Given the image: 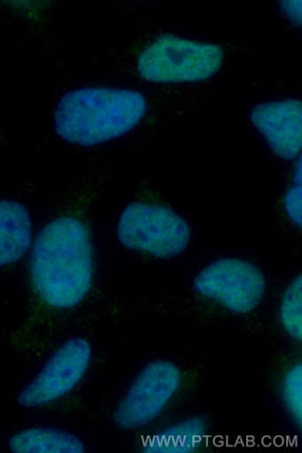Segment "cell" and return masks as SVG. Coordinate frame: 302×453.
<instances>
[{
	"instance_id": "cell-7",
	"label": "cell",
	"mask_w": 302,
	"mask_h": 453,
	"mask_svg": "<svg viewBox=\"0 0 302 453\" xmlns=\"http://www.w3.org/2000/svg\"><path fill=\"white\" fill-rule=\"evenodd\" d=\"M182 383V372L174 363L156 361L147 365L118 404L116 425L134 430L154 422L175 398Z\"/></svg>"
},
{
	"instance_id": "cell-5",
	"label": "cell",
	"mask_w": 302,
	"mask_h": 453,
	"mask_svg": "<svg viewBox=\"0 0 302 453\" xmlns=\"http://www.w3.org/2000/svg\"><path fill=\"white\" fill-rule=\"evenodd\" d=\"M249 84L257 92L241 119L264 157L281 172L301 156V77L280 71Z\"/></svg>"
},
{
	"instance_id": "cell-2",
	"label": "cell",
	"mask_w": 302,
	"mask_h": 453,
	"mask_svg": "<svg viewBox=\"0 0 302 453\" xmlns=\"http://www.w3.org/2000/svg\"><path fill=\"white\" fill-rule=\"evenodd\" d=\"M137 23L93 62L97 73L148 86L221 92L238 56L256 50L240 37H219L164 26L134 8Z\"/></svg>"
},
{
	"instance_id": "cell-3",
	"label": "cell",
	"mask_w": 302,
	"mask_h": 453,
	"mask_svg": "<svg viewBox=\"0 0 302 453\" xmlns=\"http://www.w3.org/2000/svg\"><path fill=\"white\" fill-rule=\"evenodd\" d=\"M112 159L94 164L59 196L58 213L36 236L30 258V280L47 307L67 311L90 293L96 276L94 215L112 175Z\"/></svg>"
},
{
	"instance_id": "cell-13",
	"label": "cell",
	"mask_w": 302,
	"mask_h": 453,
	"mask_svg": "<svg viewBox=\"0 0 302 453\" xmlns=\"http://www.w3.org/2000/svg\"><path fill=\"white\" fill-rule=\"evenodd\" d=\"M279 323L295 342L302 340V277L296 274L283 290L278 304Z\"/></svg>"
},
{
	"instance_id": "cell-9",
	"label": "cell",
	"mask_w": 302,
	"mask_h": 453,
	"mask_svg": "<svg viewBox=\"0 0 302 453\" xmlns=\"http://www.w3.org/2000/svg\"><path fill=\"white\" fill-rule=\"evenodd\" d=\"M32 242V220L26 204L0 200V268L22 258Z\"/></svg>"
},
{
	"instance_id": "cell-14",
	"label": "cell",
	"mask_w": 302,
	"mask_h": 453,
	"mask_svg": "<svg viewBox=\"0 0 302 453\" xmlns=\"http://www.w3.org/2000/svg\"><path fill=\"white\" fill-rule=\"evenodd\" d=\"M281 398L295 425L302 426V366L292 365L283 376Z\"/></svg>"
},
{
	"instance_id": "cell-12",
	"label": "cell",
	"mask_w": 302,
	"mask_h": 453,
	"mask_svg": "<svg viewBox=\"0 0 302 453\" xmlns=\"http://www.w3.org/2000/svg\"><path fill=\"white\" fill-rule=\"evenodd\" d=\"M10 448L19 453H81L83 442L71 434L47 427H35L19 432L10 441Z\"/></svg>"
},
{
	"instance_id": "cell-15",
	"label": "cell",
	"mask_w": 302,
	"mask_h": 453,
	"mask_svg": "<svg viewBox=\"0 0 302 453\" xmlns=\"http://www.w3.org/2000/svg\"><path fill=\"white\" fill-rule=\"evenodd\" d=\"M301 0H294V2L279 0V2H273L270 4L272 12L281 29L295 37L301 35Z\"/></svg>"
},
{
	"instance_id": "cell-6",
	"label": "cell",
	"mask_w": 302,
	"mask_h": 453,
	"mask_svg": "<svg viewBox=\"0 0 302 453\" xmlns=\"http://www.w3.org/2000/svg\"><path fill=\"white\" fill-rule=\"evenodd\" d=\"M190 288L206 303L234 316H248L266 299L268 280L253 258L225 252L197 266L190 278Z\"/></svg>"
},
{
	"instance_id": "cell-1",
	"label": "cell",
	"mask_w": 302,
	"mask_h": 453,
	"mask_svg": "<svg viewBox=\"0 0 302 453\" xmlns=\"http://www.w3.org/2000/svg\"><path fill=\"white\" fill-rule=\"evenodd\" d=\"M221 93L131 83L97 73L64 77L55 85L51 123L66 146L97 164L118 150L147 146Z\"/></svg>"
},
{
	"instance_id": "cell-8",
	"label": "cell",
	"mask_w": 302,
	"mask_h": 453,
	"mask_svg": "<svg viewBox=\"0 0 302 453\" xmlns=\"http://www.w3.org/2000/svg\"><path fill=\"white\" fill-rule=\"evenodd\" d=\"M91 352L86 339L67 340L19 395V403L34 408L63 398L82 380L90 364Z\"/></svg>"
},
{
	"instance_id": "cell-10",
	"label": "cell",
	"mask_w": 302,
	"mask_h": 453,
	"mask_svg": "<svg viewBox=\"0 0 302 453\" xmlns=\"http://www.w3.org/2000/svg\"><path fill=\"white\" fill-rule=\"evenodd\" d=\"M301 156L281 170L274 203L275 226L290 234L300 235L302 229Z\"/></svg>"
},
{
	"instance_id": "cell-11",
	"label": "cell",
	"mask_w": 302,
	"mask_h": 453,
	"mask_svg": "<svg viewBox=\"0 0 302 453\" xmlns=\"http://www.w3.org/2000/svg\"><path fill=\"white\" fill-rule=\"evenodd\" d=\"M209 424L201 417H190L177 421L149 436L143 451L150 453H191L204 449Z\"/></svg>"
},
{
	"instance_id": "cell-4",
	"label": "cell",
	"mask_w": 302,
	"mask_h": 453,
	"mask_svg": "<svg viewBox=\"0 0 302 453\" xmlns=\"http://www.w3.org/2000/svg\"><path fill=\"white\" fill-rule=\"evenodd\" d=\"M112 226L125 250L167 261L190 253L198 234L194 219L161 192L147 169L140 173Z\"/></svg>"
}]
</instances>
